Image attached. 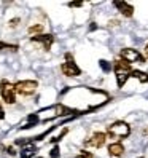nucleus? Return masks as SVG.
I'll return each instance as SVG.
<instances>
[{"label": "nucleus", "mask_w": 148, "mask_h": 158, "mask_svg": "<svg viewBox=\"0 0 148 158\" xmlns=\"http://www.w3.org/2000/svg\"><path fill=\"white\" fill-rule=\"evenodd\" d=\"M38 158H42V156H38Z\"/></svg>", "instance_id": "5701e85b"}, {"label": "nucleus", "mask_w": 148, "mask_h": 158, "mask_svg": "<svg viewBox=\"0 0 148 158\" xmlns=\"http://www.w3.org/2000/svg\"><path fill=\"white\" fill-rule=\"evenodd\" d=\"M145 56H146V58H148V43H146V45H145Z\"/></svg>", "instance_id": "4be33fe9"}, {"label": "nucleus", "mask_w": 148, "mask_h": 158, "mask_svg": "<svg viewBox=\"0 0 148 158\" xmlns=\"http://www.w3.org/2000/svg\"><path fill=\"white\" fill-rule=\"evenodd\" d=\"M42 31H43V26H42V24H37V26H30V27H29V34L42 32Z\"/></svg>", "instance_id": "dca6fc26"}, {"label": "nucleus", "mask_w": 148, "mask_h": 158, "mask_svg": "<svg viewBox=\"0 0 148 158\" xmlns=\"http://www.w3.org/2000/svg\"><path fill=\"white\" fill-rule=\"evenodd\" d=\"M121 58H123V61L126 64H129V66H131L132 62H135V64H145V58L137 50H134V48H124V50H121Z\"/></svg>", "instance_id": "423d86ee"}, {"label": "nucleus", "mask_w": 148, "mask_h": 158, "mask_svg": "<svg viewBox=\"0 0 148 158\" xmlns=\"http://www.w3.org/2000/svg\"><path fill=\"white\" fill-rule=\"evenodd\" d=\"M108 153L110 156H123L124 153V145L121 142H113L108 145Z\"/></svg>", "instance_id": "9d476101"}, {"label": "nucleus", "mask_w": 148, "mask_h": 158, "mask_svg": "<svg viewBox=\"0 0 148 158\" xmlns=\"http://www.w3.org/2000/svg\"><path fill=\"white\" fill-rule=\"evenodd\" d=\"M59 155H61L59 145H54V147L51 148V152H50V156H51V158H59Z\"/></svg>", "instance_id": "2eb2a0df"}, {"label": "nucleus", "mask_w": 148, "mask_h": 158, "mask_svg": "<svg viewBox=\"0 0 148 158\" xmlns=\"http://www.w3.org/2000/svg\"><path fill=\"white\" fill-rule=\"evenodd\" d=\"M0 50H11V51H16V50H18V45H11V43L0 42Z\"/></svg>", "instance_id": "4468645a"}, {"label": "nucleus", "mask_w": 148, "mask_h": 158, "mask_svg": "<svg viewBox=\"0 0 148 158\" xmlns=\"http://www.w3.org/2000/svg\"><path fill=\"white\" fill-rule=\"evenodd\" d=\"M37 152H38V148H37V145L29 144V145H24V147L21 148L19 155H21V158H32V156H34Z\"/></svg>", "instance_id": "9b49d317"}, {"label": "nucleus", "mask_w": 148, "mask_h": 158, "mask_svg": "<svg viewBox=\"0 0 148 158\" xmlns=\"http://www.w3.org/2000/svg\"><path fill=\"white\" fill-rule=\"evenodd\" d=\"M69 6L70 8H78V6H83V3L81 2H72V3H69Z\"/></svg>", "instance_id": "6ab92c4d"}, {"label": "nucleus", "mask_w": 148, "mask_h": 158, "mask_svg": "<svg viewBox=\"0 0 148 158\" xmlns=\"http://www.w3.org/2000/svg\"><path fill=\"white\" fill-rule=\"evenodd\" d=\"M75 158H94V155H92L91 152H86V150H83V152H80Z\"/></svg>", "instance_id": "f3484780"}, {"label": "nucleus", "mask_w": 148, "mask_h": 158, "mask_svg": "<svg viewBox=\"0 0 148 158\" xmlns=\"http://www.w3.org/2000/svg\"><path fill=\"white\" fill-rule=\"evenodd\" d=\"M67 133H69V129L66 128V129H64V131H62V133H61V134H59L58 137H51V142H53V144H54V142H59V141H61V139H62L64 136H66Z\"/></svg>", "instance_id": "a211bd4d"}, {"label": "nucleus", "mask_w": 148, "mask_h": 158, "mask_svg": "<svg viewBox=\"0 0 148 158\" xmlns=\"http://www.w3.org/2000/svg\"><path fill=\"white\" fill-rule=\"evenodd\" d=\"M112 67H113V70H115V77H116V85H118V88H123V86L126 85L127 78L131 77V72H132L131 66H129V64H126L124 61H115V64H113Z\"/></svg>", "instance_id": "f257e3e1"}, {"label": "nucleus", "mask_w": 148, "mask_h": 158, "mask_svg": "<svg viewBox=\"0 0 148 158\" xmlns=\"http://www.w3.org/2000/svg\"><path fill=\"white\" fill-rule=\"evenodd\" d=\"M61 70L66 77H78V75H81V69L77 66V62H75V59H73V56L70 53L66 54V62L61 64Z\"/></svg>", "instance_id": "7ed1b4c3"}, {"label": "nucleus", "mask_w": 148, "mask_h": 158, "mask_svg": "<svg viewBox=\"0 0 148 158\" xmlns=\"http://www.w3.org/2000/svg\"><path fill=\"white\" fill-rule=\"evenodd\" d=\"M113 5H115V8L119 10V13H121L123 16H126V18H131L134 15V6L131 3H127V2H115Z\"/></svg>", "instance_id": "1a4fd4ad"}, {"label": "nucleus", "mask_w": 148, "mask_h": 158, "mask_svg": "<svg viewBox=\"0 0 148 158\" xmlns=\"http://www.w3.org/2000/svg\"><path fill=\"white\" fill-rule=\"evenodd\" d=\"M38 88V83L35 80H21L14 83V91L21 96H32Z\"/></svg>", "instance_id": "20e7f679"}, {"label": "nucleus", "mask_w": 148, "mask_h": 158, "mask_svg": "<svg viewBox=\"0 0 148 158\" xmlns=\"http://www.w3.org/2000/svg\"><path fill=\"white\" fill-rule=\"evenodd\" d=\"M0 96H2V99L6 104H14L16 102V91H14L13 83H10L8 80L0 81Z\"/></svg>", "instance_id": "39448f33"}, {"label": "nucleus", "mask_w": 148, "mask_h": 158, "mask_svg": "<svg viewBox=\"0 0 148 158\" xmlns=\"http://www.w3.org/2000/svg\"><path fill=\"white\" fill-rule=\"evenodd\" d=\"M21 19H19V18H16V19H11L10 21V27H16L18 26V23H19Z\"/></svg>", "instance_id": "aec40b11"}, {"label": "nucleus", "mask_w": 148, "mask_h": 158, "mask_svg": "<svg viewBox=\"0 0 148 158\" xmlns=\"http://www.w3.org/2000/svg\"><path fill=\"white\" fill-rule=\"evenodd\" d=\"M3 118H5V110H3L2 102H0V120H3Z\"/></svg>", "instance_id": "412c9836"}, {"label": "nucleus", "mask_w": 148, "mask_h": 158, "mask_svg": "<svg viewBox=\"0 0 148 158\" xmlns=\"http://www.w3.org/2000/svg\"><path fill=\"white\" fill-rule=\"evenodd\" d=\"M30 40L37 42V43H42L45 51H50L53 43H54V35H51V34H37V35L30 37Z\"/></svg>", "instance_id": "0eeeda50"}, {"label": "nucleus", "mask_w": 148, "mask_h": 158, "mask_svg": "<svg viewBox=\"0 0 148 158\" xmlns=\"http://www.w3.org/2000/svg\"><path fill=\"white\" fill-rule=\"evenodd\" d=\"M107 133L110 137L119 141V139H124L131 134V128H129V125L126 122H115L113 125H110L107 128Z\"/></svg>", "instance_id": "f03ea898"}, {"label": "nucleus", "mask_w": 148, "mask_h": 158, "mask_svg": "<svg viewBox=\"0 0 148 158\" xmlns=\"http://www.w3.org/2000/svg\"><path fill=\"white\" fill-rule=\"evenodd\" d=\"M131 77L137 78L140 83H146L148 81V73L146 72H142V70H132L131 72Z\"/></svg>", "instance_id": "f8f14e48"}, {"label": "nucleus", "mask_w": 148, "mask_h": 158, "mask_svg": "<svg viewBox=\"0 0 148 158\" xmlns=\"http://www.w3.org/2000/svg\"><path fill=\"white\" fill-rule=\"evenodd\" d=\"M142 158H143V156H142Z\"/></svg>", "instance_id": "b1692460"}, {"label": "nucleus", "mask_w": 148, "mask_h": 158, "mask_svg": "<svg viewBox=\"0 0 148 158\" xmlns=\"http://www.w3.org/2000/svg\"><path fill=\"white\" fill-rule=\"evenodd\" d=\"M105 141H107V136H105V133H94L92 134L88 141L85 142V145L86 147H94V148H100L104 144H105Z\"/></svg>", "instance_id": "6e6552de"}, {"label": "nucleus", "mask_w": 148, "mask_h": 158, "mask_svg": "<svg viewBox=\"0 0 148 158\" xmlns=\"http://www.w3.org/2000/svg\"><path fill=\"white\" fill-rule=\"evenodd\" d=\"M99 66L102 67V70H104V72H110V70L113 69V67H112V64L107 62L105 59H100V61H99Z\"/></svg>", "instance_id": "ddd939ff"}]
</instances>
